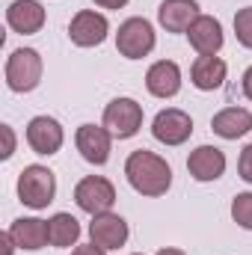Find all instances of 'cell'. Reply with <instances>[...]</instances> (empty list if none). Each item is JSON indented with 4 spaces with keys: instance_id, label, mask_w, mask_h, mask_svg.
<instances>
[{
    "instance_id": "6da1fadb",
    "label": "cell",
    "mask_w": 252,
    "mask_h": 255,
    "mask_svg": "<svg viewBox=\"0 0 252 255\" xmlns=\"http://www.w3.org/2000/svg\"><path fill=\"white\" fill-rule=\"evenodd\" d=\"M125 175H127V184L139 196H163L172 184L169 163L160 154L148 151V148H136V151L127 154Z\"/></svg>"
},
{
    "instance_id": "7a4b0ae2",
    "label": "cell",
    "mask_w": 252,
    "mask_h": 255,
    "mask_svg": "<svg viewBox=\"0 0 252 255\" xmlns=\"http://www.w3.org/2000/svg\"><path fill=\"white\" fill-rule=\"evenodd\" d=\"M54 196H57V178H54V172L48 166L33 163V166L21 169V175H18V199L27 208L42 211V208H48L54 202Z\"/></svg>"
},
{
    "instance_id": "3957f363",
    "label": "cell",
    "mask_w": 252,
    "mask_h": 255,
    "mask_svg": "<svg viewBox=\"0 0 252 255\" xmlns=\"http://www.w3.org/2000/svg\"><path fill=\"white\" fill-rule=\"evenodd\" d=\"M42 83V57L36 48H18L6 60V86L12 92H33Z\"/></svg>"
},
{
    "instance_id": "277c9868",
    "label": "cell",
    "mask_w": 252,
    "mask_h": 255,
    "mask_svg": "<svg viewBox=\"0 0 252 255\" xmlns=\"http://www.w3.org/2000/svg\"><path fill=\"white\" fill-rule=\"evenodd\" d=\"M154 27L151 21L145 18H127L119 24V33H116V51L125 57V60H142L154 51Z\"/></svg>"
},
{
    "instance_id": "5b68a950",
    "label": "cell",
    "mask_w": 252,
    "mask_h": 255,
    "mask_svg": "<svg viewBox=\"0 0 252 255\" xmlns=\"http://www.w3.org/2000/svg\"><path fill=\"white\" fill-rule=\"evenodd\" d=\"M74 202H77L80 211H86L92 217L95 214H107L113 208V202H116V187L104 175H86L74 187Z\"/></svg>"
},
{
    "instance_id": "8992f818",
    "label": "cell",
    "mask_w": 252,
    "mask_h": 255,
    "mask_svg": "<svg viewBox=\"0 0 252 255\" xmlns=\"http://www.w3.org/2000/svg\"><path fill=\"white\" fill-rule=\"evenodd\" d=\"M104 128L116 139H130L142 128V107L133 98H113L104 107Z\"/></svg>"
},
{
    "instance_id": "52a82bcc",
    "label": "cell",
    "mask_w": 252,
    "mask_h": 255,
    "mask_svg": "<svg viewBox=\"0 0 252 255\" xmlns=\"http://www.w3.org/2000/svg\"><path fill=\"white\" fill-rule=\"evenodd\" d=\"M151 133L163 145H181V142H187L190 133H193V119H190V113L178 110V107H166V110H160L154 116Z\"/></svg>"
},
{
    "instance_id": "ba28073f",
    "label": "cell",
    "mask_w": 252,
    "mask_h": 255,
    "mask_svg": "<svg viewBox=\"0 0 252 255\" xmlns=\"http://www.w3.org/2000/svg\"><path fill=\"white\" fill-rule=\"evenodd\" d=\"M107 33H110L107 18L101 12H92V9H80L68 24V39L77 48H95L107 39Z\"/></svg>"
},
{
    "instance_id": "9c48e42d",
    "label": "cell",
    "mask_w": 252,
    "mask_h": 255,
    "mask_svg": "<svg viewBox=\"0 0 252 255\" xmlns=\"http://www.w3.org/2000/svg\"><path fill=\"white\" fill-rule=\"evenodd\" d=\"M74 142H77V151L86 163H95V166H104L110 160V145H113V133L104 125H80L74 133Z\"/></svg>"
},
{
    "instance_id": "30bf717a",
    "label": "cell",
    "mask_w": 252,
    "mask_h": 255,
    "mask_svg": "<svg viewBox=\"0 0 252 255\" xmlns=\"http://www.w3.org/2000/svg\"><path fill=\"white\" fill-rule=\"evenodd\" d=\"M63 139H65L63 125L54 116H36V119H30V125H27V145L36 154H45V157L57 154L63 148Z\"/></svg>"
},
{
    "instance_id": "8fae6325",
    "label": "cell",
    "mask_w": 252,
    "mask_h": 255,
    "mask_svg": "<svg viewBox=\"0 0 252 255\" xmlns=\"http://www.w3.org/2000/svg\"><path fill=\"white\" fill-rule=\"evenodd\" d=\"M190 45L199 51V57H217L226 36H223V24L214 18V15H199L193 21V27L187 30Z\"/></svg>"
},
{
    "instance_id": "7c38bea8",
    "label": "cell",
    "mask_w": 252,
    "mask_h": 255,
    "mask_svg": "<svg viewBox=\"0 0 252 255\" xmlns=\"http://www.w3.org/2000/svg\"><path fill=\"white\" fill-rule=\"evenodd\" d=\"M89 238L92 244L104 247V250H119L127 244V223L119 214H95L89 223Z\"/></svg>"
},
{
    "instance_id": "4fadbf2b",
    "label": "cell",
    "mask_w": 252,
    "mask_h": 255,
    "mask_svg": "<svg viewBox=\"0 0 252 255\" xmlns=\"http://www.w3.org/2000/svg\"><path fill=\"white\" fill-rule=\"evenodd\" d=\"M145 89L154 98H175L181 92V68L172 60H157L145 71Z\"/></svg>"
},
{
    "instance_id": "5bb4252c",
    "label": "cell",
    "mask_w": 252,
    "mask_h": 255,
    "mask_svg": "<svg viewBox=\"0 0 252 255\" xmlns=\"http://www.w3.org/2000/svg\"><path fill=\"white\" fill-rule=\"evenodd\" d=\"M199 15L202 12L196 0H163L157 9V21L166 33H187Z\"/></svg>"
},
{
    "instance_id": "9a60e30c",
    "label": "cell",
    "mask_w": 252,
    "mask_h": 255,
    "mask_svg": "<svg viewBox=\"0 0 252 255\" xmlns=\"http://www.w3.org/2000/svg\"><path fill=\"white\" fill-rule=\"evenodd\" d=\"M187 172L196 181H217L226 172V154L217 145H199L190 151L187 157Z\"/></svg>"
},
{
    "instance_id": "2e32d148",
    "label": "cell",
    "mask_w": 252,
    "mask_h": 255,
    "mask_svg": "<svg viewBox=\"0 0 252 255\" xmlns=\"http://www.w3.org/2000/svg\"><path fill=\"white\" fill-rule=\"evenodd\" d=\"M6 24L21 36H33L45 27V9L39 0H15L6 9Z\"/></svg>"
},
{
    "instance_id": "e0dca14e",
    "label": "cell",
    "mask_w": 252,
    "mask_h": 255,
    "mask_svg": "<svg viewBox=\"0 0 252 255\" xmlns=\"http://www.w3.org/2000/svg\"><path fill=\"white\" fill-rule=\"evenodd\" d=\"M9 235H12V241H15L18 250H30V253H36V250H42V247L51 244L48 223H45V220H36V217H21V220H15V223L9 226Z\"/></svg>"
},
{
    "instance_id": "ac0fdd59",
    "label": "cell",
    "mask_w": 252,
    "mask_h": 255,
    "mask_svg": "<svg viewBox=\"0 0 252 255\" xmlns=\"http://www.w3.org/2000/svg\"><path fill=\"white\" fill-rule=\"evenodd\" d=\"M211 128H214V133L223 136V139L247 136L252 130V113L247 107H226V110H220V113L211 119Z\"/></svg>"
},
{
    "instance_id": "d6986e66",
    "label": "cell",
    "mask_w": 252,
    "mask_h": 255,
    "mask_svg": "<svg viewBox=\"0 0 252 255\" xmlns=\"http://www.w3.org/2000/svg\"><path fill=\"white\" fill-rule=\"evenodd\" d=\"M226 63L220 60V57H199L193 68H190V80H193V86L196 89H202V92H214V89H220L223 86V80H226Z\"/></svg>"
},
{
    "instance_id": "ffe728a7",
    "label": "cell",
    "mask_w": 252,
    "mask_h": 255,
    "mask_svg": "<svg viewBox=\"0 0 252 255\" xmlns=\"http://www.w3.org/2000/svg\"><path fill=\"white\" fill-rule=\"evenodd\" d=\"M48 232H51V244L54 247H74L77 238H80V223L71 214L60 211V214H54L48 220Z\"/></svg>"
},
{
    "instance_id": "44dd1931",
    "label": "cell",
    "mask_w": 252,
    "mask_h": 255,
    "mask_svg": "<svg viewBox=\"0 0 252 255\" xmlns=\"http://www.w3.org/2000/svg\"><path fill=\"white\" fill-rule=\"evenodd\" d=\"M232 220L241 229L252 232V193H238L235 196V202H232Z\"/></svg>"
},
{
    "instance_id": "7402d4cb",
    "label": "cell",
    "mask_w": 252,
    "mask_h": 255,
    "mask_svg": "<svg viewBox=\"0 0 252 255\" xmlns=\"http://www.w3.org/2000/svg\"><path fill=\"white\" fill-rule=\"evenodd\" d=\"M235 36H238V42H241L244 48L252 51V6L241 9V12L235 15Z\"/></svg>"
},
{
    "instance_id": "603a6c76",
    "label": "cell",
    "mask_w": 252,
    "mask_h": 255,
    "mask_svg": "<svg viewBox=\"0 0 252 255\" xmlns=\"http://www.w3.org/2000/svg\"><path fill=\"white\" fill-rule=\"evenodd\" d=\"M238 172H241V178L244 181H250L252 184V142L241 151V160H238Z\"/></svg>"
},
{
    "instance_id": "cb8c5ba5",
    "label": "cell",
    "mask_w": 252,
    "mask_h": 255,
    "mask_svg": "<svg viewBox=\"0 0 252 255\" xmlns=\"http://www.w3.org/2000/svg\"><path fill=\"white\" fill-rule=\"evenodd\" d=\"M0 133H3V157H12V151H15V133H12V128L9 125H0Z\"/></svg>"
},
{
    "instance_id": "d4e9b609",
    "label": "cell",
    "mask_w": 252,
    "mask_h": 255,
    "mask_svg": "<svg viewBox=\"0 0 252 255\" xmlns=\"http://www.w3.org/2000/svg\"><path fill=\"white\" fill-rule=\"evenodd\" d=\"M71 255H107L104 247H98V244H80V247H74Z\"/></svg>"
},
{
    "instance_id": "484cf974",
    "label": "cell",
    "mask_w": 252,
    "mask_h": 255,
    "mask_svg": "<svg viewBox=\"0 0 252 255\" xmlns=\"http://www.w3.org/2000/svg\"><path fill=\"white\" fill-rule=\"evenodd\" d=\"M0 247H3V255L15 253V241H12V235H9V232H3V235H0Z\"/></svg>"
},
{
    "instance_id": "4316f807",
    "label": "cell",
    "mask_w": 252,
    "mask_h": 255,
    "mask_svg": "<svg viewBox=\"0 0 252 255\" xmlns=\"http://www.w3.org/2000/svg\"><path fill=\"white\" fill-rule=\"evenodd\" d=\"M95 6H101V9H122L127 0H92Z\"/></svg>"
},
{
    "instance_id": "83f0119b",
    "label": "cell",
    "mask_w": 252,
    "mask_h": 255,
    "mask_svg": "<svg viewBox=\"0 0 252 255\" xmlns=\"http://www.w3.org/2000/svg\"><path fill=\"white\" fill-rule=\"evenodd\" d=\"M244 95L252 101V65L244 71Z\"/></svg>"
},
{
    "instance_id": "f1b7e54d",
    "label": "cell",
    "mask_w": 252,
    "mask_h": 255,
    "mask_svg": "<svg viewBox=\"0 0 252 255\" xmlns=\"http://www.w3.org/2000/svg\"><path fill=\"white\" fill-rule=\"evenodd\" d=\"M157 255H187V253H181L175 247H163V250H157Z\"/></svg>"
},
{
    "instance_id": "f546056e",
    "label": "cell",
    "mask_w": 252,
    "mask_h": 255,
    "mask_svg": "<svg viewBox=\"0 0 252 255\" xmlns=\"http://www.w3.org/2000/svg\"><path fill=\"white\" fill-rule=\"evenodd\" d=\"M133 255H142V253H133Z\"/></svg>"
}]
</instances>
